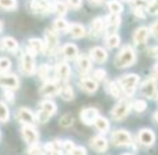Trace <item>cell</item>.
<instances>
[{
    "label": "cell",
    "mask_w": 158,
    "mask_h": 155,
    "mask_svg": "<svg viewBox=\"0 0 158 155\" xmlns=\"http://www.w3.org/2000/svg\"><path fill=\"white\" fill-rule=\"evenodd\" d=\"M9 119V110L2 101H0V122H6Z\"/></svg>",
    "instance_id": "36"
},
{
    "label": "cell",
    "mask_w": 158,
    "mask_h": 155,
    "mask_svg": "<svg viewBox=\"0 0 158 155\" xmlns=\"http://www.w3.org/2000/svg\"><path fill=\"white\" fill-rule=\"evenodd\" d=\"M74 147H75L74 143H73L72 141H70V140H67V141H64V142L63 143V149L66 150L68 153H70Z\"/></svg>",
    "instance_id": "45"
},
{
    "label": "cell",
    "mask_w": 158,
    "mask_h": 155,
    "mask_svg": "<svg viewBox=\"0 0 158 155\" xmlns=\"http://www.w3.org/2000/svg\"><path fill=\"white\" fill-rule=\"evenodd\" d=\"M119 24H121V19L117 16V14H112L108 16V19H106V31H108V34H115Z\"/></svg>",
    "instance_id": "16"
},
{
    "label": "cell",
    "mask_w": 158,
    "mask_h": 155,
    "mask_svg": "<svg viewBox=\"0 0 158 155\" xmlns=\"http://www.w3.org/2000/svg\"><path fill=\"white\" fill-rule=\"evenodd\" d=\"M92 1L93 2H94V3H101V2H102V0H92Z\"/></svg>",
    "instance_id": "52"
},
{
    "label": "cell",
    "mask_w": 158,
    "mask_h": 155,
    "mask_svg": "<svg viewBox=\"0 0 158 155\" xmlns=\"http://www.w3.org/2000/svg\"><path fill=\"white\" fill-rule=\"evenodd\" d=\"M11 67V61L8 58H0V71L4 72Z\"/></svg>",
    "instance_id": "41"
},
{
    "label": "cell",
    "mask_w": 158,
    "mask_h": 155,
    "mask_svg": "<svg viewBox=\"0 0 158 155\" xmlns=\"http://www.w3.org/2000/svg\"><path fill=\"white\" fill-rule=\"evenodd\" d=\"M154 119H155V121H156L157 123H158V112H156V113H155V115H154Z\"/></svg>",
    "instance_id": "53"
},
{
    "label": "cell",
    "mask_w": 158,
    "mask_h": 155,
    "mask_svg": "<svg viewBox=\"0 0 158 155\" xmlns=\"http://www.w3.org/2000/svg\"><path fill=\"white\" fill-rule=\"evenodd\" d=\"M22 135L25 141L30 145H37L39 141V135L37 130L32 127V125H25L22 128Z\"/></svg>",
    "instance_id": "7"
},
{
    "label": "cell",
    "mask_w": 158,
    "mask_h": 155,
    "mask_svg": "<svg viewBox=\"0 0 158 155\" xmlns=\"http://www.w3.org/2000/svg\"><path fill=\"white\" fill-rule=\"evenodd\" d=\"M67 2H68L69 6H72V8H74V9L80 8L82 4V0H67Z\"/></svg>",
    "instance_id": "47"
},
{
    "label": "cell",
    "mask_w": 158,
    "mask_h": 155,
    "mask_svg": "<svg viewBox=\"0 0 158 155\" xmlns=\"http://www.w3.org/2000/svg\"><path fill=\"white\" fill-rule=\"evenodd\" d=\"M16 117L21 123H24L25 125H33L35 121V117L33 113L27 108H21L17 111Z\"/></svg>",
    "instance_id": "10"
},
{
    "label": "cell",
    "mask_w": 158,
    "mask_h": 155,
    "mask_svg": "<svg viewBox=\"0 0 158 155\" xmlns=\"http://www.w3.org/2000/svg\"><path fill=\"white\" fill-rule=\"evenodd\" d=\"M31 9L33 10V12H35V13L45 14V13L52 11L53 6H51L48 0H32Z\"/></svg>",
    "instance_id": "13"
},
{
    "label": "cell",
    "mask_w": 158,
    "mask_h": 155,
    "mask_svg": "<svg viewBox=\"0 0 158 155\" xmlns=\"http://www.w3.org/2000/svg\"><path fill=\"white\" fill-rule=\"evenodd\" d=\"M139 139H140V141H141L142 145H153V142L155 141V135H154V132H151V130L143 129L140 132Z\"/></svg>",
    "instance_id": "18"
},
{
    "label": "cell",
    "mask_w": 158,
    "mask_h": 155,
    "mask_svg": "<svg viewBox=\"0 0 158 155\" xmlns=\"http://www.w3.org/2000/svg\"><path fill=\"white\" fill-rule=\"evenodd\" d=\"M108 6L112 14H119V13L123 11L122 4L119 3L118 1H115V0H112V1L108 2Z\"/></svg>",
    "instance_id": "31"
},
{
    "label": "cell",
    "mask_w": 158,
    "mask_h": 155,
    "mask_svg": "<svg viewBox=\"0 0 158 155\" xmlns=\"http://www.w3.org/2000/svg\"><path fill=\"white\" fill-rule=\"evenodd\" d=\"M130 111V103L126 100H122L112 110V117L114 119H124Z\"/></svg>",
    "instance_id": "5"
},
{
    "label": "cell",
    "mask_w": 158,
    "mask_h": 155,
    "mask_svg": "<svg viewBox=\"0 0 158 155\" xmlns=\"http://www.w3.org/2000/svg\"><path fill=\"white\" fill-rule=\"evenodd\" d=\"M119 41H121V38L118 37V35L112 34L106 39V45L110 48H116V46H118Z\"/></svg>",
    "instance_id": "32"
},
{
    "label": "cell",
    "mask_w": 158,
    "mask_h": 155,
    "mask_svg": "<svg viewBox=\"0 0 158 155\" xmlns=\"http://www.w3.org/2000/svg\"><path fill=\"white\" fill-rule=\"evenodd\" d=\"M44 50V43L40 39H30L27 43V52L31 55H37L40 52H43Z\"/></svg>",
    "instance_id": "15"
},
{
    "label": "cell",
    "mask_w": 158,
    "mask_h": 155,
    "mask_svg": "<svg viewBox=\"0 0 158 155\" xmlns=\"http://www.w3.org/2000/svg\"><path fill=\"white\" fill-rule=\"evenodd\" d=\"M63 55L67 59H74L77 56V48L74 44L68 43L63 48Z\"/></svg>",
    "instance_id": "24"
},
{
    "label": "cell",
    "mask_w": 158,
    "mask_h": 155,
    "mask_svg": "<svg viewBox=\"0 0 158 155\" xmlns=\"http://www.w3.org/2000/svg\"><path fill=\"white\" fill-rule=\"evenodd\" d=\"M48 72H50V67L48 65H41V67L38 70V74H39L41 80H46L48 77Z\"/></svg>",
    "instance_id": "38"
},
{
    "label": "cell",
    "mask_w": 158,
    "mask_h": 155,
    "mask_svg": "<svg viewBox=\"0 0 158 155\" xmlns=\"http://www.w3.org/2000/svg\"><path fill=\"white\" fill-rule=\"evenodd\" d=\"M68 31H69V34L75 39L82 38V37H84L86 34L85 28L82 25H80V24H72V25H70L68 27Z\"/></svg>",
    "instance_id": "21"
},
{
    "label": "cell",
    "mask_w": 158,
    "mask_h": 155,
    "mask_svg": "<svg viewBox=\"0 0 158 155\" xmlns=\"http://www.w3.org/2000/svg\"><path fill=\"white\" fill-rule=\"evenodd\" d=\"M56 77L59 81L66 82L70 77V67L68 64L61 63L56 67Z\"/></svg>",
    "instance_id": "17"
},
{
    "label": "cell",
    "mask_w": 158,
    "mask_h": 155,
    "mask_svg": "<svg viewBox=\"0 0 158 155\" xmlns=\"http://www.w3.org/2000/svg\"><path fill=\"white\" fill-rule=\"evenodd\" d=\"M135 14L137 15L139 19H144V17H145V15H144V12H143V9L135 8Z\"/></svg>",
    "instance_id": "50"
},
{
    "label": "cell",
    "mask_w": 158,
    "mask_h": 155,
    "mask_svg": "<svg viewBox=\"0 0 158 155\" xmlns=\"http://www.w3.org/2000/svg\"><path fill=\"white\" fill-rule=\"evenodd\" d=\"M106 72L104 71L103 69H97L94 72V78L97 80H99V81H102V80L106 78Z\"/></svg>",
    "instance_id": "44"
},
{
    "label": "cell",
    "mask_w": 158,
    "mask_h": 155,
    "mask_svg": "<svg viewBox=\"0 0 158 155\" xmlns=\"http://www.w3.org/2000/svg\"><path fill=\"white\" fill-rule=\"evenodd\" d=\"M68 23L64 19H58L54 22V28L58 31H64V30L68 29Z\"/></svg>",
    "instance_id": "34"
},
{
    "label": "cell",
    "mask_w": 158,
    "mask_h": 155,
    "mask_svg": "<svg viewBox=\"0 0 158 155\" xmlns=\"http://www.w3.org/2000/svg\"><path fill=\"white\" fill-rule=\"evenodd\" d=\"M46 151H48L50 153H56L59 154L61 153V149H63V143L60 141H52V142H48L45 145Z\"/></svg>",
    "instance_id": "27"
},
{
    "label": "cell",
    "mask_w": 158,
    "mask_h": 155,
    "mask_svg": "<svg viewBox=\"0 0 158 155\" xmlns=\"http://www.w3.org/2000/svg\"><path fill=\"white\" fill-rule=\"evenodd\" d=\"M97 116H98V110L95 109V108H86V109L82 110L81 114H80L81 121L85 125H92V124H94Z\"/></svg>",
    "instance_id": "12"
},
{
    "label": "cell",
    "mask_w": 158,
    "mask_h": 155,
    "mask_svg": "<svg viewBox=\"0 0 158 155\" xmlns=\"http://www.w3.org/2000/svg\"><path fill=\"white\" fill-rule=\"evenodd\" d=\"M54 10L58 15L64 16V15L67 13V6L64 3V2L58 1V2H56V3L54 4Z\"/></svg>",
    "instance_id": "35"
},
{
    "label": "cell",
    "mask_w": 158,
    "mask_h": 155,
    "mask_svg": "<svg viewBox=\"0 0 158 155\" xmlns=\"http://www.w3.org/2000/svg\"><path fill=\"white\" fill-rule=\"evenodd\" d=\"M1 29H2V24H1V22H0V31H1Z\"/></svg>",
    "instance_id": "55"
},
{
    "label": "cell",
    "mask_w": 158,
    "mask_h": 155,
    "mask_svg": "<svg viewBox=\"0 0 158 155\" xmlns=\"http://www.w3.org/2000/svg\"><path fill=\"white\" fill-rule=\"evenodd\" d=\"M0 6L6 10H14L16 9V0H0Z\"/></svg>",
    "instance_id": "33"
},
{
    "label": "cell",
    "mask_w": 158,
    "mask_h": 155,
    "mask_svg": "<svg viewBox=\"0 0 158 155\" xmlns=\"http://www.w3.org/2000/svg\"><path fill=\"white\" fill-rule=\"evenodd\" d=\"M59 95H60V97L64 99V100H72L73 97H74V93H73V90L71 86L69 85H64L61 87L60 86V90H59Z\"/></svg>",
    "instance_id": "26"
},
{
    "label": "cell",
    "mask_w": 158,
    "mask_h": 155,
    "mask_svg": "<svg viewBox=\"0 0 158 155\" xmlns=\"http://www.w3.org/2000/svg\"><path fill=\"white\" fill-rule=\"evenodd\" d=\"M104 27V23L101 19H95L92 23V26H90V31L93 32V35L97 36L98 34L102 31Z\"/></svg>",
    "instance_id": "29"
},
{
    "label": "cell",
    "mask_w": 158,
    "mask_h": 155,
    "mask_svg": "<svg viewBox=\"0 0 158 155\" xmlns=\"http://www.w3.org/2000/svg\"><path fill=\"white\" fill-rule=\"evenodd\" d=\"M95 125H96V127H97V129L98 130H100V132H106V130L109 129V122L106 121L104 117H101V116H99L98 115L97 116V119H95Z\"/></svg>",
    "instance_id": "30"
},
{
    "label": "cell",
    "mask_w": 158,
    "mask_h": 155,
    "mask_svg": "<svg viewBox=\"0 0 158 155\" xmlns=\"http://www.w3.org/2000/svg\"><path fill=\"white\" fill-rule=\"evenodd\" d=\"M57 110V107L53 101H43L41 103V108L40 111L37 114V119L40 123H46L50 119V117L54 115L55 112Z\"/></svg>",
    "instance_id": "2"
},
{
    "label": "cell",
    "mask_w": 158,
    "mask_h": 155,
    "mask_svg": "<svg viewBox=\"0 0 158 155\" xmlns=\"http://www.w3.org/2000/svg\"><path fill=\"white\" fill-rule=\"evenodd\" d=\"M73 121H74V119H73V116L71 115V114H64L60 117V125L64 126V127H69V126H71L73 124Z\"/></svg>",
    "instance_id": "37"
},
{
    "label": "cell",
    "mask_w": 158,
    "mask_h": 155,
    "mask_svg": "<svg viewBox=\"0 0 158 155\" xmlns=\"http://www.w3.org/2000/svg\"><path fill=\"white\" fill-rule=\"evenodd\" d=\"M90 56H92V58L94 59L95 61H97V63H103V61H106L108 55H106V52L103 48L97 46V48H92V51H90Z\"/></svg>",
    "instance_id": "22"
},
{
    "label": "cell",
    "mask_w": 158,
    "mask_h": 155,
    "mask_svg": "<svg viewBox=\"0 0 158 155\" xmlns=\"http://www.w3.org/2000/svg\"><path fill=\"white\" fill-rule=\"evenodd\" d=\"M90 145L94 150L98 152H103L108 148V142L104 138L102 137H94V138L90 140Z\"/></svg>",
    "instance_id": "20"
},
{
    "label": "cell",
    "mask_w": 158,
    "mask_h": 155,
    "mask_svg": "<svg viewBox=\"0 0 158 155\" xmlns=\"http://www.w3.org/2000/svg\"><path fill=\"white\" fill-rule=\"evenodd\" d=\"M141 92L145 97H148V98L154 97L157 93L156 80L150 79V80H148V81L144 82L143 85H142V87H141Z\"/></svg>",
    "instance_id": "14"
},
{
    "label": "cell",
    "mask_w": 158,
    "mask_h": 155,
    "mask_svg": "<svg viewBox=\"0 0 158 155\" xmlns=\"http://www.w3.org/2000/svg\"><path fill=\"white\" fill-rule=\"evenodd\" d=\"M3 96H4V98L8 101H10V103H12V101L14 100V95H13V93H12V90H6V92H4Z\"/></svg>",
    "instance_id": "49"
},
{
    "label": "cell",
    "mask_w": 158,
    "mask_h": 155,
    "mask_svg": "<svg viewBox=\"0 0 158 155\" xmlns=\"http://www.w3.org/2000/svg\"><path fill=\"white\" fill-rule=\"evenodd\" d=\"M135 61V54L133 50L130 46H126L121 51L118 55H117L116 59H115V65L119 68H124L127 66H130Z\"/></svg>",
    "instance_id": "1"
},
{
    "label": "cell",
    "mask_w": 158,
    "mask_h": 155,
    "mask_svg": "<svg viewBox=\"0 0 158 155\" xmlns=\"http://www.w3.org/2000/svg\"><path fill=\"white\" fill-rule=\"evenodd\" d=\"M77 69L83 73H86L87 71H89L92 64H90V59L88 58L86 55H81L80 57H77Z\"/></svg>",
    "instance_id": "19"
},
{
    "label": "cell",
    "mask_w": 158,
    "mask_h": 155,
    "mask_svg": "<svg viewBox=\"0 0 158 155\" xmlns=\"http://www.w3.org/2000/svg\"><path fill=\"white\" fill-rule=\"evenodd\" d=\"M155 71H156V73L158 74V64L156 66H155Z\"/></svg>",
    "instance_id": "54"
},
{
    "label": "cell",
    "mask_w": 158,
    "mask_h": 155,
    "mask_svg": "<svg viewBox=\"0 0 158 155\" xmlns=\"http://www.w3.org/2000/svg\"><path fill=\"white\" fill-rule=\"evenodd\" d=\"M59 90H60V86L57 82L48 81L40 88V94L42 96H55L59 93Z\"/></svg>",
    "instance_id": "9"
},
{
    "label": "cell",
    "mask_w": 158,
    "mask_h": 155,
    "mask_svg": "<svg viewBox=\"0 0 158 155\" xmlns=\"http://www.w3.org/2000/svg\"><path fill=\"white\" fill-rule=\"evenodd\" d=\"M132 8H140V9H148V2L146 0H130Z\"/></svg>",
    "instance_id": "39"
},
{
    "label": "cell",
    "mask_w": 158,
    "mask_h": 155,
    "mask_svg": "<svg viewBox=\"0 0 158 155\" xmlns=\"http://www.w3.org/2000/svg\"><path fill=\"white\" fill-rule=\"evenodd\" d=\"M148 29L146 27H141L135 30L133 40H135V42L137 44H142L148 40Z\"/></svg>",
    "instance_id": "23"
},
{
    "label": "cell",
    "mask_w": 158,
    "mask_h": 155,
    "mask_svg": "<svg viewBox=\"0 0 158 155\" xmlns=\"http://www.w3.org/2000/svg\"><path fill=\"white\" fill-rule=\"evenodd\" d=\"M146 10L150 14H158V0H155L152 3H148V6Z\"/></svg>",
    "instance_id": "43"
},
{
    "label": "cell",
    "mask_w": 158,
    "mask_h": 155,
    "mask_svg": "<svg viewBox=\"0 0 158 155\" xmlns=\"http://www.w3.org/2000/svg\"><path fill=\"white\" fill-rule=\"evenodd\" d=\"M22 70L27 76H31L35 71V65L33 61V55L26 52L22 57Z\"/></svg>",
    "instance_id": "6"
},
{
    "label": "cell",
    "mask_w": 158,
    "mask_h": 155,
    "mask_svg": "<svg viewBox=\"0 0 158 155\" xmlns=\"http://www.w3.org/2000/svg\"><path fill=\"white\" fill-rule=\"evenodd\" d=\"M80 85H81V87L83 88L84 90H86V92H88V93L95 92L98 88L97 83H96L94 80L87 79V78H86V79H82L81 82H80Z\"/></svg>",
    "instance_id": "25"
},
{
    "label": "cell",
    "mask_w": 158,
    "mask_h": 155,
    "mask_svg": "<svg viewBox=\"0 0 158 155\" xmlns=\"http://www.w3.org/2000/svg\"><path fill=\"white\" fill-rule=\"evenodd\" d=\"M133 107H135V110L137 112H143L146 109V103L144 100H137Z\"/></svg>",
    "instance_id": "42"
},
{
    "label": "cell",
    "mask_w": 158,
    "mask_h": 155,
    "mask_svg": "<svg viewBox=\"0 0 158 155\" xmlns=\"http://www.w3.org/2000/svg\"><path fill=\"white\" fill-rule=\"evenodd\" d=\"M57 46H58V37H57L55 30L46 29L45 30V42H44L43 53L48 55H52L55 53Z\"/></svg>",
    "instance_id": "3"
},
{
    "label": "cell",
    "mask_w": 158,
    "mask_h": 155,
    "mask_svg": "<svg viewBox=\"0 0 158 155\" xmlns=\"http://www.w3.org/2000/svg\"><path fill=\"white\" fill-rule=\"evenodd\" d=\"M152 32L153 35H154L156 38H158V22H156V23L153 24L152 26Z\"/></svg>",
    "instance_id": "51"
},
{
    "label": "cell",
    "mask_w": 158,
    "mask_h": 155,
    "mask_svg": "<svg viewBox=\"0 0 158 155\" xmlns=\"http://www.w3.org/2000/svg\"><path fill=\"white\" fill-rule=\"evenodd\" d=\"M138 82H139V76H137V74H128V76L122 78V79L119 80L118 84H119V87H121L127 95L130 96L135 90Z\"/></svg>",
    "instance_id": "4"
},
{
    "label": "cell",
    "mask_w": 158,
    "mask_h": 155,
    "mask_svg": "<svg viewBox=\"0 0 158 155\" xmlns=\"http://www.w3.org/2000/svg\"><path fill=\"white\" fill-rule=\"evenodd\" d=\"M19 85V79L14 74H0V86L8 90H15Z\"/></svg>",
    "instance_id": "8"
},
{
    "label": "cell",
    "mask_w": 158,
    "mask_h": 155,
    "mask_svg": "<svg viewBox=\"0 0 158 155\" xmlns=\"http://www.w3.org/2000/svg\"><path fill=\"white\" fill-rule=\"evenodd\" d=\"M70 153L71 154H74V155H77V154L80 155V154H86L87 152H86L85 149H83V148H81V147H74Z\"/></svg>",
    "instance_id": "46"
},
{
    "label": "cell",
    "mask_w": 158,
    "mask_h": 155,
    "mask_svg": "<svg viewBox=\"0 0 158 155\" xmlns=\"http://www.w3.org/2000/svg\"><path fill=\"white\" fill-rule=\"evenodd\" d=\"M131 141L130 134L125 130H117L113 132L112 135V142L114 145H128Z\"/></svg>",
    "instance_id": "11"
},
{
    "label": "cell",
    "mask_w": 158,
    "mask_h": 155,
    "mask_svg": "<svg viewBox=\"0 0 158 155\" xmlns=\"http://www.w3.org/2000/svg\"><path fill=\"white\" fill-rule=\"evenodd\" d=\"M2 45H3L4 48L12 51V52H15V51L19 50V44H17L16 40L11 38V37H6V38L2 40Z\"/></svg>",
    "instance_id": "28"
},
{
    "label": "cell",
    "mask_w": 158,
    "mask_h": 155,
    "mask_svg": "<svg viewBox=\"0 0 158 155\" xmlns=\"http://www.w3.org/2000/svg\"><path fill=\"white\" fill-rule=\"evenodd\" d=\"M28 153H30V154H42L43 153V151H42V150L40 149V147H38L37 145H31V148H30L29 151H28Z\"/></svg>",
    "instance_id": "48"
},
{
    "label": "cell",
    "mask_w": 158,
    "mask_h": 155,
    "mask_svg": "<svg viewBox=\"0 0 158 155\" xmlns=\"http://www.w3.org/2000/svg\"><path fill=\"white\" fill-rule=\"evenodd\" d=\"M109 92L114 97H118L119 95H121L118 86H117V84L114 83V82H110V83H109Z\"/></svg>",
    "instance_id": "40"
}]
</instances>
